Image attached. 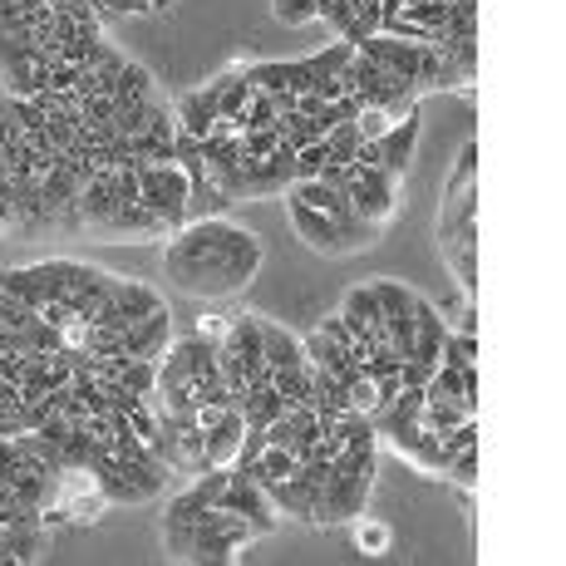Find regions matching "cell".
I'll list each match as a JSON object with an SVG mask.
<instances>
[{
	"instance_id": "cell-9",
	"label": "cell",
	"mask_w": 566,
	"mask_h": 566,
	"mask_svg": "<svg viewBox=\"0 0 566 566\" xmlns=\"http://www.w3.org/2000/svg\"><path fill=\"white\" fill-rule=\"evenodd\" d=\"M138 202L163 222V232L188 227V172L178 163H144L138 168Z\"/></svg>"
},
{
	"instance_id": "cell-38",
	"label": "cell",
	"mask_w": 566,
	"mask_h": 566,
	"mask_svg": "<svg viewBox=\"0 0 566 566\" xmlns=\"http://www.w3.org/2000/svg\"><path fill=\"white\" fill-rule=\"evenodd\" d=\"M94 6V15H154V6L148 0H90Z\"/></svg>"
},
{
	"instance_id": "cell-10",
	"label": "cell",
	"mask_w": 566,
	"mask_h": 566,
	"mask_svg": "<svg viewBox=\"0 0 566 566\" xmlns=\"http://www.w3.org/2000/svg\"><path fill=\"white\" fill-rule=\"evenodd\" d=\"M286 198V217H291V227H296V237L311 247V252H321V256H350V252H365V247H375V242H365V237H355V232H345L340 222H331L325 212H315L311 202H301L296 192H281Z\"/></svg>"
},
{
	"instance_id": "cell-26",
	"label": "cell",
	"mask_w": 566,
	"mask_h": 566,
	"mask_svg": "<svg viewBox=\"0 0 566 566\" xmlns=\"http://www.w3.org/2000/svg\"><path fill=\"white\" fill-rule=\"evenodd\" d=\"M261 355H266L271 375H281V369H306V350H301V335H291L286 325L266 321V315H261Z\"/></svg>"
},
{
	"instance_id": "cell-16",
	"label": "cell",
	"mask_w": 566,
	"mask_h": 566,
	"mask_svg": "<svg viewBox=\"0 0 566 566\" xmlns=\"http://www.w3.org/2000/svg\"><path fill=\"white\" fill-rule=\"evenodd\" d=\"M227 473H232V468H207V473L192 478V483L182 488V493L168 503V513H163V527H188V522H198V517L207 513V507L222 503Z\"/></svg>"
},
{
	"instance_id": "cell-18",
	"label": "cell",
	"mask_w": 566,
	"mask_h": 566,
	"mask_svg": "<svg viewBox=\"0 0 566 566\" xmlns=\"http://www.w3.org/2000/svg\"><path fill=\"white\" fill-rule=\"evenodd\" d=\"M365 54V60H375L379 70L399 74V80H413L419 84V70H423V54H429V45H413V40H395V35H369L355 45Z\"/></svg>"
},
{
	"instance_id": "cell-30",
	"label": "cell",
	"mask_w": 566,
	"mask_h": 566,
	"mask_svg": "<svg viewBox=\"0 0 566 566\" xmlns=\"http://www.w3.org/2000/svg\"><path fill=\"white\" fill-rule=\"evenodd\" d=\"M281 124V108H276V94L256 90L252 84V104L242 108V118H237V134H252V128H276Z\"/></svg>"
},
{
	"instance_id": "cell-3",
	"label": "cell",
	"mask_w": 566,
	"mask_h": 566,
	"mask_svg": "<svg viewBox=\"0 0 566 566\" xmlns=\"http://www.w3.org/2000/svg\"><path fill=\"white\" fill-rule=\"evenodd\" d=\"M256 542L252 522L227 513L222 503L207 507L188 527H163V552L168 562H242V552Z\"/></svg>"
},
{
	"instance_id": "cell-12",
	"label": "cell",
	"mask_w": 566,
	"mask_h": 566,
	"mask_svg": "<svg viewBox=\"0 0 566 566\" xmlns=\"http://www.w3.org/2000/svg\"><path fill=\"white\" fill-rule=\"evenodd\" d=\"M375 439H379V449L399 453V459H405L419 478H439L443 459H449V453H443V443H439V433L423 429L419 419H413V423H379Z\"/></svg>"
},
{
	"instance_id": "cell-21",
	"label": "cell",
	"mask_w": 566,
	"mask_h": 566,
	"mask_svg": "<svg viewBox=\"0 0 566 566\" xmlns=\"http://www.w3.org/2000/svg\"><path fill=\"white\" fill-rule=\"evenodd\" d=\"M443 335H449V321H443V311L433 306L429 296L413 301V350L409 360L413 365H439V350H443Z\"/></svg>"
},
{
	"instance_id": "cell-33",
	"label": "cell",
	"mask_w": 566,
	"mask_h": 566,
	"mask_svg": "<svg viewBox=\"0 0 566 566\" xmlns=\"http://www.w3.org/2000/svg\"><path fill=\"white\" fill-rule=\"evenodd\" d=\"M439 365H453V369L478 365V335H468V331H449V335H443Z\"/></svg>"
},
{
	"instance_id": "cell-23",
	"label": "cell",
	"mask_w": 566,
	"mask_h": 566,
	"mask_svg": "<svg viewBox=\"0 0 566 566\" xmlns=\"http://www.w3.org/2000/svg\"><path fill=\"white\" fill-rule=\"evenodd\" d=\"M99 237L104 242H158L168 232H163V222L144 202H124V207H114V217H108V227Z\"/></svg>"
},
{
	"instance_id": "cell-5",
	"label": "cell",
	"mask_w": 566,
	"mask_h": 566,
	"mask_svg": "<svg viewBox=\"0 0 566 566\" xmlns=\"http://www.w3.org/2000/svg\"><path fill=\"white\" fill-rule=\"evenodd\" d=\"M321 182L340 188L345 198H350L355 217H360L365 227H375V232H385V227L399 222V212H405V178L385 172L379 163H325Z\"/></svg>"
},
{
	"instance_id": "cell-36",
	"label": "cell",
	"mask_w": 566,
	"mask_h": 566,
	"mask_svg": "<svg viewBox=\"0 0 566 566\" xmlns=\"http://www.w3.org/2000/svg\"><path fill=\"white\" fill-rule=\"evenodd\" d=\"M291 163H296V182L301 178H321V168L331 163V148H325V138H321V144L296 148V158H291Z\"/></svg>"
},
{
	"instance_id": "cell-13",
	"label": "cell",
	"mask_w": 566,
	"mask_h": 566,
	"mask_svg": "<svg viewBox=\"0 0 566 566\" xmlns=\"http://www.w3.org/2000/svg\"><path fill=\"white\" fill-rule=\"evenodd\" d=\"M232 74H237V64L232 70H222V74H212L207 84H198L192 94H182V99L172 104V124H178V134L198 138V144L212 134V124L222 118V90L232 84Z\"/></svg>"
},
{
	"instance_id": "cell-1",
	"label": "cell",
	"mask_w": 566,
	"mask_h": 566,
	"mask_svg": "<svg viewBox=\"0 0 566 566\" xmlns=\"http://www.w3.org/2000/svg\"><path fill=\"white\" fill-rule=\"evenodd\" d=\"M261 261H266L261 237L232 217H198V222L178 227L163 247V271L192 301L242 296L256 281Z\"/></svg>"
},
{
	"instance_id": "cell-8",
	"label": "cell",
	"mask_w": 566,
	"mask_h": 566,
	"mask_svg": "<svg viewBox=\"0 0 566 566\" xmlns=\"http://www.w3.org/2000/svg\"><path fill=\"white\" fill-rule=\"evenodd\" d=\"M325 473H331V463L325 459H301L296 473L281 478V483L266 488L271 507H276L281 517L301 522V527H321V497H325Z\"/></svg>"
},
{
	"instance_id": "cell-6",
	"label": "cell",
	"mask_w": 566,
	"mask_h": 566,
	"mask_svg": "<svg viewBox=\"0 0 566 566\" xmlns=\"http://www.w3.org/2000/svg\"><path fill=\"white\" fill-rule=\"evenodd\" d=\"M108 513V497L99 488V478L90 468H74L64 463L60 468V488H54V503L40 507V522L54 532V527H94Z\"/></svg>"
},
{
	"instance_id": "cell-19",
	"label": "cell",
	"mask_w": 566,
	"mask_h": 566,
	"mask_svg": "<svg viewBox=\"0 0 566 566\" xmlns=\"http://www.w3.org/2000/svg\"><path fill=\"white\" fill-rule=\"evenodd\" d=\"M286 144L271 148L266 158H247V198H281V192L296 182V163H291Z\"/></svg>"
},
{
	"instance_id": "cell-31",
	"label": "cell",
	"mask_w": 566,
	"mask_h": 566,
	"mask_svg": "<svg viewBox=\"0 0 566 566\" xmlns=\"http://www.w3.org/2000/svg\"><path fill=\"white\" fill-rule=\"evenodd\" d=\"M227 207H232V198H222L207 178L188 182V222H198V217H227Z\"/></svg>"
},
{
	"instance_id": "cell-24",
	"label": "cell",
	"mask_w": 566,
	"mask_h": 566,
	"mask_svg": "<svg viewBox=\"0 0 566 566\" xmlns=\"http://www.w3.org/2000/svg\"><path fill=\"white\" fill-rule=\"evenodd\" d=\"M202 433H207V468H237V453H242V439H247L242 409H227L222 419Z\"/></svg>"
},
{
	"instance_id": "cell-37",
	"label": "cell",
	"mask_w": 566,
	"mask_h": 566,
	"mask_svg": "<svg viewBox=\"0 0 566 566\" xmlns=\"http://www.w3.org/2000/svg\"><path fill=\"white\" fill-rule=\"evenodd\" d=\"M355 128H360L365 144H375V138H385L389 128H395V114H385V108H360V118H355Z\"/></svg>"
},
{
	"instance_id": "cell-4",
	"label": "cell",
	"mask_w": 566,
	"mask_h": 566,
	"mask_svg": "<svg viewBox=\"0 0 566 566\" xmlns=\"http://www.w3.org/2000/svg\"><path fill=\"white\" fill-rule=\"evenodd\" d=\"M375 468H379V439H355L331 459L321 497V527H345L369 507L375 493Z\"/></svg>"
},
{
	"instance_id": "cell-25",
	"label": "cell",
	"mask_w": 566,
	"mask_h": 566,
	"mask_svg": "<svg viewBox=\"0 0 566 566\" xmlns=\"http://www.w3.org/2000/svg\"><path fill=\"white\" fill-rule=\"evenodd\" d=\"M172 144H178V124H172V104L163 108L148 128H138L134 138H128V148H134L138 163H172Z\"/></svg>"
},
{
	"instance_id": "cell-22",
	"label": "cell",
	"mask_w": 566,
	"mask_h": 566,
	"mask_svg": "<svg viewBox=\"0 0 566 566\" xmlns=\"http://www.w3.org/2000/svg\"><path fill=\"white\" fill-rule=\"evenodd\" d=\"M114 207L118 202H114V188H108V172H94V178L80 188V198H74V227L99 237L108 227V217H114Z\"/></svg>"
},
{
	"instance_id": "cell-34",
	"label": "cell",
	"mask_w": 566,
	"mask_h": 566,
	"mask_svg": "<svg viewBox=\"0 0 566 566\" xmlns=\"http://www.w3.org/2000/svg\"><path fill=\"white\" fill-rule=\"evenodd\" d=\"M443 478H453L459 488H473L478 483V443H473V449L449 453V459H443Z\"/></svg>"
},
{
	"instance_id": "cell-7",
	"label": "cell",
	"mask_w": 566,
	"mask_h": 566,
	"mask_svg": "<svg viewBox=\"0 0 566 566\" xmlns=\"http://www.w3.org/2000/svg\"><path fill=\"white\" fill-rule=\"evenodd\" d=\"M90 473L99 478L108 507H144V503H154L163 493V483H168V468L163 463H134V459H118V453H104Z\"/></svg>"
},
{
	"instance_id": "cell-15",
	"label": "cell",
	"mask_w": 566,
	"mask_h": 566,
	"mask_svg": "<svg viewBox=\"0 0 566 566\" xmlns=\"http://www.w3.org/2000/svg\"><path fill=\"white\" fill-rule=\"evenodd\" d=\"M419 138H423V118H419V108H409V114H399L395 118V128H389L385 138H375V163L385 172H395V178H409V168H413V158H419Z\"/></svg>"
},
{
	"instance_id": "cell-20",
	"label": "cell",
	"mask_w": 566,
	"mask_h": 566,
	"mask_svg": "<svg viewBox=\"0 0 566 566\" xmlns=\"http://www.w3.org/2000/svg\"><path fill=\"white\" fill-rule=\"evenodd\" d=\"M172 345V311L168 301H163L158 311H148L138 325H128L124 331V355H134V360H163V350Z\"/></svg>"
},
{
	"instance_id": "cell-11",
	"label": "cell",
	"mask_w": 566,
	"mask_h": 566,
	"mask_svg": "<svg viewBox=\"0 0 566 566\" xmlns=\"http://www.w3.org/2000/svg\"><path fill=\"white\" fill-rule=\"evenodd\" d=\"M154 453H158V463L168 468V473H188V478L207 473V433L198 429L192 413H163Z\"/></svg>"
},
{
	"instance_id": "cell-35",
	"label": "cell",
	"mask_w": 566,
	"mask_h": 566,
	"mask_svg": "<svg viewBox=\"0 0 566 566\" xmlns=\"http://www.w3.org/2000/svg\"><path fill=\"white\" fill-rule=\"evenodd\" d=\"M271 15H276L286 30L315 25V0H271Z\"/></svg>"
},
{
	"instance_id": "cell-28",
	"label": "cell",
	"mask_w": 566,
	"mask_h": 566,
	"mask_svg": "<svg viewBox=\"0 0 566 566\" xmlns=\"http://www.w3.org/2000/svg\"><path fill=\"white\" fill-rule=\"evenodd\" d=\"M296 463H301V459H296L291 449H276V443H266V449H261L252 463H242V473H252L261 488H271V483H281V478L296 473Z\"/></svg>"
},
{
	"instance_id": "cell-39",
	"label": "cell",
	"mask_w": 566,
	"mask_h": 566,
	"mask_svg": "<svg viewBox=\"0 0 566 566\" xmlns=\"http://www.w3.org/2000/svg\"><path fill=\"white\" fill-rule=\"evenodd\" d=\"M0 237H20V212H15V198H10L6 178H0Z\"/></svg>"
},
{
	"instance_id": "cell-40",
	"label": "cell",
	"mask_w": 566,
	"mask_h": 566,
	"mask_svg": "<svg viewBox=\"0 0 566 566\" xmlns=\"http://www.w3.org/2000/svg\"><path fill=\"white\" fill-rule=\"evenodd\" d=\"M453 331H468V335H478V311H473V306H463V311H459V325H453Z\"/></svg>"
},
{
	"instance_id": "cell-42",
	"label": "cell",
	"mask_w": 566,
	"mask_h": 566,
	"mask_svg": "<svg viewBox=\"0 0 566 566\" xmlns=\"http://www.w3.org/2000/svg\"><path fill=\"white\" fill-rule=\"evenodd\" d=\"M0 6H20V0H0Z\"/></svg>"
},
{
	"instance_id": "cell-17",
	"label": "cell",
	"mask_w": 566,
	"mask_h": 566,
	"mask_svg": "<svg viewBox=\"0 0 566 566\" xmlns=\"http://www.w3.org/2000/svg\"><path fill=\"white\" fill-rule=\"evenodd\" d=\"M158 306H163V296H158L154 286H144V281H124V276H114V291H108L99 321H104V325H118V331H128V325H138L148 311H158Z\"/></svg>"
},
{
	"instance_id": "cell-27",
	"label": "cell",
	"mask_w": 566,
	"mask_h": 566,
	"mask_svg": "<svg viewBox=\"0 0 566 566\" xmlns=\"http://www.w3.org/2000/svg\"><path fill=\"white\" fill-rule=\"evenodd\" d=\"M148 99H158L154 74H148L138 60H124V70H118V80H114V104L128 108V104H148Z\"/></svg>"
},
{
	"instance_id": "cell-2",
	"label": "cell",
	"mask_w": 566,
	"mask_h": 566,
	"mask_svg": "<svg viewBox=\"0 0 566 566\" xmlns=\"http://www.w3.org/2000/svg\"><path fill=\"white\" fill-rule=\"evenodd\" d=\"M473 172H478V144L468 138L453 158V172L443 182V207H439V252L449 261L453 281H459L463 296L478 291V192H473Z\"/></svg>"
},
{
	"instance_id": "cell-14",
	"label": "cell",
	"mask_w": 566,
	"mask_h": 566,
	"mask_svg": "<svg viewBox=\"0 0 566 566\" xmlns=\"http://www.w3.org/2000/svg\"><path fill=\"white\" fill-rule=\"evenodd\" d=\"M222 507H227V513H237L242 522H252V532H256V537H266V532H276V522H281V513H276V507H271V497H266V488H261L252 473H242V468H232V473H227Z\"/></svg>"
},
{
	"instance_id": "cell-32",
	"label": "cell",
	"mask_w": 566,
	"mask_h": 566,
	"mask_svg": "<svg viewBox=\"0 0 566 566\" xmlns=\"http://www.w3.org/2000/svg\"><path fill=\"white\" fill-rule=\"evenodd\" d=\"M325 148H331V163H355V154L365 148V138H360V128H355V118L335 124L331 134H325Z\"/></svg>"
},
{
	"instance_id": "cell-41",
	"label": "cell",
	"mask_w": 566,
	"mask_h": 566,
	"mask_svg": "<svg viewBox=\"0 0 566 566\" xmlns=\"http://www.w3.org/2000/svg\"><path fill=\"white\" fill-rule=\"evenodd\" d=\"M154 6V15H163V10H172V0H148Z\"/></svg>"
},
{
	"instance_id": "cell-29",
	"label": "cell",
	"mask_w": 566,
	"mask_h": 566,
	"mask_svg": "<svg viewBox=\"0 0 566 566\" xmlns=\"http://www.w3.org/2000/svg\"><path fill=\"white\" fill-rule=\"evenodd\" d=\"M345 527H350V542H355V552H360V557H385L389 547H395V537H389V527L385 522H375V517H355V522H345Z\"/></svg>"
}]
</instances>
